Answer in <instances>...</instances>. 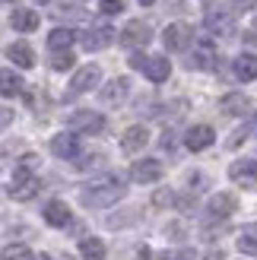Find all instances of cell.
I'll return each mask as SVG.
<instances>
[{
    "label": "cell",
    "instance_id": "3",
    "mask_svg": "<svg viewBox=\"0 0 257 260\" xmlns=\"http://www.w3.org/2000/svg\"><path fill=\"white\" fill-rule=\"evenodd\" d=\"M131 67L134 70H143L152 83H165L169 80V73H172V63L165 60V57H146V54H131Z\"/></svg>",
    "mask_w": 257,
    "mask_h": 260
},
{
    "label": "cell",
    "instance_id": "27",
    "mask_svg": "<svg viewBox=\"0 0 257 260\" xmlns=\"http://www.w3.org/2000/svg\"><path fill=\"white\" fill-rule=\"evenodd\" d=\"M238 251L257 257V229H245V232L238 235Z\"/></svg>",
    "mask_w": 257,
    "mask_h": 260
},
{
    "label": "cell",
    "instance_id": "10",
    "mask_svg": "<svg viewBox=\"0 0 257 260\" xmlns=\"http://www.w3.org/2000/svg\"><path fill=\"white\" fill-rule=\"evenodd\" d=\"M162 175H165V168H162L159 159H143V162H137L131 168V178L140 181V184H152V181H159Z\"/></svg>",
    "mask_w": 257,
    "mask_h": 260
},
{
    "label": "cell",
    "instance_id": "11",
    "mask_svg": "<svg viewBox=\"0 0 257 260\" xmlns=\"http://www.w3.org/2000/svg\"><path fill=\"white\" fill-rule=\"evenodd\" d=\"M238 210V200H235V193H226V190H219L216 197L210 200V206H207V213H210V219H229Z\"/></svg>",
    "mask_w": 257,
    "mask_h": 260
},
{
    "label": "cell",
    "instance_id": "31",
    "mask_svg": "<svg viewBox=\"0 0 257 260\" xmlns=\"http://www.w3.org/2000/svg\"><path fill=\"white\" fill-rule=\"evenodd\" d=\"M10 121H13V111H10V108H4V105H0V127H7Z\"/></svg>",
    "mask_w": 257,
    "mask_h": 260
},
{
    "label": "cell",
    "instance_id": "9",
    "mask_svg": "<svg viewBox=\"0 0 257 260\" xmlns=\"http://www.w3.org/2000/svg\"><path fill=\"white\" fill-rule=\"evenodd\" d=\"M229 178L241 187H254L257 184V159H238L229 165Z\"/></svg>",
    "mask_w": 257,
    "mask_h": 260
},
{
    "label": "cell",
    "instance_id": "21",
    "mask_svg": "<svg viewBox=\"0 0 257 260\" xmlns=\"http://www.w3.org/2000/svg\"><path fill=\"white\" fill-rule=\"evenodd\" d=\"M7 57L16 63V67H22V70H29L32 63H35V51L25 45V42H16V45H10L7 48Z\"/></svg>",
    "mask_w": 257,
    "mask_h": 260
},
{
    "label": "cell",
    "instance_id": "14",
    "mask_svg": "<svg viewBox=\"0 0 257 260\" xmlns=\"http://www.w3.org/2000/svg\"><path fill=\"white\" fill-rule=\"evenodd\" d=\"M127 92H131V80H127V76H118V80H111L105 89H102V102H105L108 108H114V105H121L127 99Z\"/></svg>",
    "mask_w": 257,
    "mask_h": 260
},
{
    "label": "cell",
    "instance_id": "12",
    "mask_svg": "<svg viewBox=\"0 0 257 260\" xmlns=\"http://www.w3.org/2000/svg\"><path fill=\"white\" fill-rule=\"evenodd\" d=\"M213 60H216V48L210 38H200L197 48H194V54H190V70H210L213 67Z\"/></svg>",
    "mask_w": 257,
    "mask_h": 260
},
{
    "label": "cell",
    "instance_id": "7",
    "mask_svg": "<svg viewBox=\"0 0 257 260\" xmlns=\"http://www.w3.org/2000/svg\"><path fill=\"white\" fill-rule=\"evenodd\" d=\"M203 22H207V29L213 35H232L235 32V19L229 16V10H222V7H207Z\"/></svg>",
    "mask_w": 257,
    "mask_h": 260
},
{
    "label": "cell",
    "instance_id": "17",
    "mask_svg": "<svg viewBox=\"0 0 257 260\" xmlns=\"http://www.w3.org/2000/svg\"><path fill=\"white\" fill-rule=\"evenodd\" d=\"M213 140H216V134H213V127H207V124H197V127H190V130H187V137H184V143H187V149H190V152H200V149H207Z\"/></svg>",
    "mask_w": 257,
    "mask_h": 260
},
{
    "label": "cell",
    "instance_id": "30",
    "mask_svg": "<svg viewBox=\"0 0 257 260\" xmlns=\"http://www.w3.org/2000/svg\"><path fill=\"white\" fill-rule=\"evenodd\" d=\"M124 0H102V13H121Z\"/></svg>",
    "mask_w": 257,
    "mask_h": 260
},
{
    "label": "cell",
    "instance_id": "1",
    "mask_svg": "<svg viewBox=\"0 0 257 260\" xmlns=\"http://www.w3.org/2000/svg\"><path fill=\"white\" fill-rule=\"evenodd\" d=\"M124 197V181L118 178H105V181H95V184H89L80 190V200L83 206L89 210H105V206H114Z\"/></svg>",
    "mask_w": 257,
    "mask_h": 260
},
{
    "label": "cell",
    "instance_id": "29",
    "mask_svg": "<svg viewBox=\"0 0 257 260\" xmlns=\"http://www.w3.org/2000/svg\"><path fill=\"white\" fill-rule=\"evenodd\" d=\"M0 260H35V257H32V251L25 248V244H10Z\"/></svg>",
    "mask_w": 257,
    "mask_h": 260
},
{
    "label": "cell",
    "instance_id": "6",
    "mask_svg": "<svg viewBox=\"0 0 257 260\" xmlns=\"http://www.w3.org/2000/svg\"><path fill=\"white\" fill-rule=\"evenodd\" d=\"M190 42H194V29L187 22H172L169 29L162 32V45L169 51H184Z\"/></svg>",
    "mask_w": 257,
    "mask_h": 260
},
{
    "label": "cell",
    "instance_id": "2",
    "mask_svg": "<svg viewBox=\"0 0 257 260\" xmlns=\"http://www.w3.org/2000/svg\"><path fill=\"white\" fill-rule=\"evenodd\" d=\"M32 165H35V155H25L22 165L16 168V178H13V187H10L13 200H32L38 193V187H42V181L32 175Z\"/></svg>",
    "mask_w": 257,
    "mask_h": 260
},
{
    "label": "cell",
    "instance_id": "8",
    "mask_svg": "<svg viewBox=\"0 0 257 260\" xmlns=\"http://www.w3.org/2000/svg\"><path fill=\"white\" fill-rule=\"evenodd\" d=\"M105 127V118L99 111H76L70 118V134H99Z\"/></svg>",
    "mask_w": 257,
    "mask_h": 260
},
{
    "label": "cell",
    "instance_id": "20",
    "mask_svg": "<svg viewBox=\"0 0 257 260\" xmlns=\"http://www.w3.org/2000/svg\"><path fill=\"white\" fill-rule=\"evenodd\" d=\"M232 73H235V80H241V83L257 80V57L254 54H238L232 60Z\"/></svg>",
    "mask_w": 257,
    "mask_h": 260
},
{
    "label": "cell",
    "instance_id": "4",
    "mask_svg": "<svg viewBox=\"0 0 257 260\" xmlns=\"http://www.w3.org/2000/svg\"><path fill=\"white\" fill-rule=\"evenodd\" d=\"M152 42V29H149V22L143 19H131L121 29V45L124 48H146Z\"/></svg>",
    "mask_w": 257,
    "mask_h": 260
},
{
    "label": "cell",
    "instance_id": "25",
    "mask_svg": "<svg viewBox=\"0 0 257 260\" xmlns=\"http://www.w3.org/2000/svg\"><path fill=\"white\" fill-rule=\"evenodd\" d=\"M76 42V32L73 29H54L48 35V48L51 51H70V45Z\"/></svg>",
    "mask_w": 257,
    "mask_h": 260
},
{
    "label": "cell",
    "instance_id": "5",
    "mask_svg": "<svg viewBox=\"0 0 257 260\" xmlns=\"http://www.w3.org/2000/svg\"><path fill=\"white\" fill-rule=\"evenodd\" d=\"M99 83H102V70L95 67V63H86V67H80V70L73 73V80H70V92H73V95L92 92Z\"/></svg>",
    "mask_w": 257,
    "mask_h": 260
},
{
    "label": "cell",
    "instance_id": "15",
    "mask_svg": "<svg viewBox=\"0 0 257 260\" xmlns=\"http://www.w3.org/2000/svg\"><path fill=\"white\" fill-rule=\"evenodd\" d=\"M51 152L57 159H76L80 155V140H76V134H57L51 140Z\"/></svg>",
    "mask_w": 257,
    "mask_h": 260
},
{
    "label": "cell",
    "instance_id": "16",
    "mask_svg": "<svg viewBox=\"0 0 257 260\" xmlns=\"http://www.w3.org/2000/svg\"><path fill=\"white\" fill-rule=\"evenodd\" d=\"M149 143V130L143 127V124H137V127H131L127 134L121 137V149L127 152V155H134V152H140Z\"/></svg>",
    "mask_w": 257,
    "mask_h": 260
},
{
    "label": "cell",
    "instance_id": "24",
    "mask_svg": "<svg viewBox=\"0 0 257 260\" xmlns=\"http://www.w3.org/2000/svg\"><path fill=\"white\" fill-rule=\"evenodd\" d=\"M10 22H13V29H16V32H35L42 19H38L35 10H16V13L10 16Z\"/></svg>",
    "mask_w": 257,
    "mask_h": 260
},
{
    "label": "cell",
    "instance_id": "36",
    "mask_svg": "<svg viewBox=\"0 0 257 260\" xmlns=\"http://www.w3.org/2000/svg\"><path fill=\"white\" fill-rule=\"evenodd\" d=\"M38 4H48V0H38Z\"/></svg>",
    "mask_w": 257,
    "mask_h": 260
},
{
    "label": "cell",
    "instance_id": "33",
    "mask_svg": "<svg viewBox=\"0 0 257 260\" xmlns=\"http://www.w3.org/2000/svg\"><path fill=\"white\" fill-rule=\"evenodd\" d=\"M137 4H140V7H152V4H156V0H137Z\"/></svg>",
    "mask_w": 257,
    "mask_h": 260
},
{
    "label": "cell",
    "instance_id": "26",
    "mask_svg": "<svg viewBox=\"0 0 257 260\" xmlns=\"http://www.w3.org/2000/svg\"><path fill=\"white\" fill-rule=\"evenodd\" d=\"M105 241L102 238H83V244H80V257L83 260H105Z\"/></svg>",
    "mask_w": 257,
    "mask_h": 260
},
{
    "label": "cell",
    "instance_id": "22",
    "mask_svg": "<svg viewBox=\"0 0 257 260\" xmlns=\"http://www.w3.org/2000/svg\"><path fill=\"white\" fill-rule=\"evenodd\" d=\"M22 76L16 73V70H0V95H7V99H13V95H19L22 92Z\"/></svg>",
    "mask_w": 257,
    "mask_h": 260
},
{
    "label": "cell",
    "instance_id": "19",
    "mask_svg": "<svg viewBox=\"0 0 257 260\" xmlns=\"http://www.w3.org/2000/svg\"><path fill=\"white\" fill-rule=\"evenodd\" d=\"M248 108H251V102H248L245 92H229V95L219 99V111L222 114H232V118H241Z\"/></svg>",
    "mask_w": 257,
    "mask_h": 260
},
{
    "label": "cell",
    "instance_id": "18",
    "mask_svg": "<svg viewBox=\"0 0 257 260\" xmlns=\"http://www.w3.org/2000/svg\"><path fill=\"white\" fill-rule=\"evenodd\" d=\"M45 222L54 225V229H67L70 225V206L63 200H51L45 206Z\"/></svg>",
    "mask_w": 257,
    "mask_h": 260
},
{
    "label": "cell",
    "instance_id": "23",
    "mask_svg": "<svg viewBox=\"0 0 257 260\" xmlns=\"http://www.w3.org/2000/svg\"><path fill=\"white\" fill-rule=\"evenodd\" d=\"M251 137H257V114H254V118H248V121L241 124V127H235V130H232V137H229V143H226V146H229V149H238L241 143H245V140H251Z\"/></svg>",
    "mask_w": 257,
    "mask_h": 260
},
{
    "label": "cell",
    "instance_id": "13",
    "mask_svg": "<svg viewBox=\"0 0 257 260\" xmlns=\"http://www.w3.org/2000/svg\"><path fill=\"white\" fill-rule=\"evenodd\" d=\"M114 42V29L111 25H95V29H89L83 35V48L86 51H102V48H108Z\"/></svg>",
    "mask_w": 257,
    "mask_h": 260
},
{
    "label": "cell",
    "instance_id": "34",
    "mask_svg": "<svg viewBox=\"0 0 257 260\" xmlns=\"http://www.w3.org/2000/svg\"><path fill=\"white\" fill-rule=\"evenodd\" d=\"M178 260H190V254H181V257H178Z\"/></svg>",
    "mask_w": 257,
    "mask_h": 260
},
{
    "label": "cell",
    "instance_id": "28",
    "mask_svg": "<svg viewBox=\"0 0 257 260\" xmlns=\"http://www.w3.org/2000/svg\"><path fill=\"white\" fill-rule=\"evenodd\" d=\"M73 63H76V57H73V51H54V57H51V67H54V70H70L73 67Z\"/></svg>",
    "mask_w": 257,
    "mask_h": 260
},
{
    "label": "cell",
    "instance_id": "35",
    "mask_svg": "<svg viewBox=\"0 0 257 260\" xmlns=\"http://www.w3.org/2000/svg\"><path fill=\"white\" fill-rule=\"evenodd\" d=\"M38 260H51V257H48V254H42V257H38Z\"/></svg>",
    "mask_w": 257,
    "mask_h": 260
},
{
    "label": "cell",
    "instance_id": "32",
    "mask_svg": "<svg viewBox=\"0 0 257 260\" xmlns=\"http://www.w3.org/2000/svg\"><path fill=\"white\" fill-rule=\"evenodd\" d=\"M238 10H254V0H232Z\"/></svg>",
    "mask_w": 257,
    "mask_h": 260
}]
</instances>
